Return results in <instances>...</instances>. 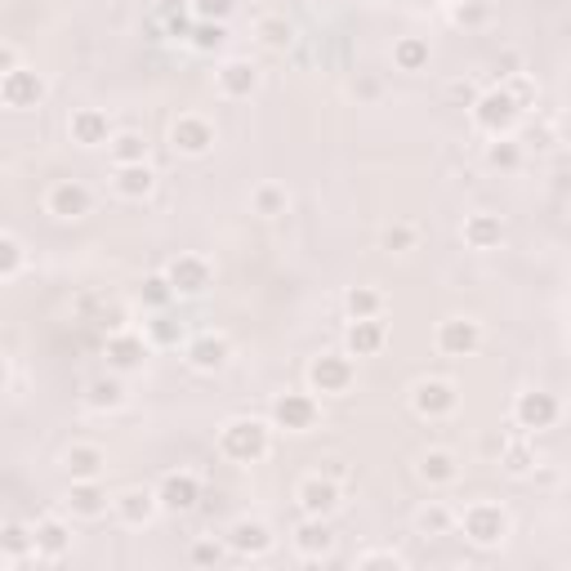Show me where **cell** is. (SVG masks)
<instances>
[{"instance_id":"cell-1","label":"cell","mask_w":571,"mask_h":571,"mask_svg":"<svg viewBox=\"0 0 571 571\" xmlns=\"http://www.w3.org/2000/svg\"><path fill=\"white\" fill-rule=\"evenodd\" d=\"M272 452V424L259 416H232L219 424V456L232 465H259Z\"/></svg>"},{"instance_id":"cell-2","label":"cell","mask_w":571,"mask_h":571,"mask_svg":"<svg viewBox=\"0 0 571 571\" xmlns=\"http://www.w3.org/2000/svg\"><path fill=\"white\" fill-rule=\"evenodd\" d=\"M522 107L518 99L505 90V86H492V90H478V99L469 103V120L482 139H505V135H518L522 126Z\"/></svg>"},{"instance_id":"cell-3","label":"cell","mask_w":571,"mask_h":571,"mask_svg":"<svg viewBox=\"0 0 571 571\" xmlns=\"http://www.w3.org/2000/svg\"><path fill=\"white\" fill-rule=\"evenodd\" d=\"M456 526L465 532V541L473 549H500L513 532V522H509V509L496 505V500H473L456 513Z\"/></svg>"},{"instance_id":"cell-4","label":"cell","mask_w":571,"mask_h":571,"mask_svg":"<svg viewBox=\"0 0 571 571\" xmlns=\"http://www.w3.org/2000/svg\"><path fill=\"white\" fill-rule=\"evenodd\" d=\"M357 384V361L344 348H326L308 361V393L321 397H348V389Z\"/></svg>"},{"instance_id":"cell-5","label":"cell","mask_w":571,"mask_h":571,"mask_svg":"<svg viewBox=\"0 0 571 571\" xmlns=\"http://www.w3.org/2000/svg\"><path fill=\"white\" fill-rule=\"evenodd\" d=\"M317 420H321V402L308 389H286L268 406V424L281 433H313Z\"/></svg>"},{"instance_id":"cell-6","label":"cell","mask_w":571,"mask_h":571,"mask_svg":"<svg viewBox=\"0 0 571 571\" xmlns=\"http://www.w3.org/2000/svg\"><path fill=\"white\" fill-rule=\"evenodd\" d=\"M558 420H562L558 393H549V389H522V393L513 397V429H522L526 437L554 429Z\"/></svg>"},{"instance_id":"cell-7","label":"cell","mask_w":571,"mask_h":571,"mask_svg":"<svg viewBox=\"0 0 571 571\" xmlns=\"http://www.w3.org/2000/svg\"><path fill=\"white\" fill-rule=\"evenodd\" d=\"M456 406H460V389H456L452 380H442V376L416 380V389H411V411H416L420 420H429V424L452 420Z\"/></svg>"},{"instance_id":"cell-8","label":"cell","mask_w":571,"mask_h":571,"mask_svg":"<svg viewBox=\"0 0 571 571\" xmlns=\"http://www.w3.org/2000/svg\"><path fill=\"white\" fill-rule=\"evenodd\" d=\"M161 272H166L175 300H201L215 286V268L206 255H175Z\"/></svg>"},{"instance_id":"cell-9","label":"cell","mask_w":571,"mask_h":571,"mask_svg":"<svg viewBox=\"0 0 571 571\" xmlns=\"http://www.w3.org/2000/svg\"><path fill=\"white\" fill-rule=\"evenodd\" d=\"M295 505H300V513H308V518H335V513L344 509L340 478H331V473H308V478H300Z\"/></svg>"},{"instance_id":"cell-10","label":"cell","mask_w":571,"mask_h":571,"mask_svg":"<svg viewBox=\"0 0 571 571\" xmlns=\"http://www.w3.org/2000/svg\"><path fill=\"white\" fill-rule=\"evenodd\" d=\"M103 357H107V371H116V376H139L143 366H148V357H152V344L143 340V331L120 326V331L107 335Z\"/></svg>"},{"instance_id":"cell-11","label":"cell","mask_w":571,"mask_h":571,"mask_svg":"<svg viewBox=\"0 0 571 571\" xmlns=\"http://www.w3.org/2000/svg\"><path fill=\"white\" fill-rule=\"evenodd\" d=\"M152 492H156L161 513L183 518V513H192L201 505V478L192 469H170V473H161V482L152 486Z\"/></svg>"},{"instance_id":"cell-12","label":"cell","mask_w":571,"mask_h":571,"mask_svg":"<svg viewBox=\"0 0 571 571\" xmlns=\"http://www.w3.org/2000/svg\"><path fill=\"white\" fill-rule=\"evenodd\" d=\"M46 94H50V86H46V76H40L36 67L18 63L14 72L0 76V103H5L10 112H31V107L46 103Z\"/></svg>"},{"instance_id":"cell-13","label":"cell","mask_w":571,"mask_h":571,"mask_svg":"<svg viewBox=\"0 0 571 571\" xmlns=\"http://www.w3.org/2000/svg\"><path fill=\"white\" fill-rule=\"evenodd\" d=\"M183 361L192 366L196 376H219V371H228V361H232V340L219 335V331H201V335L183 340Z\"/></svg>"},{"instance_id":"cell-14","label":"cell","mask_w":571,"mask_h":571,"mask_svg":"<svg viewBox=\"0 0 571 571\" xmlns=\"http://www.w3.org/2000/svg\"><path fill=\"white\" fill-rule=\"evenodd\" d=\"M46 211L63 224H76V219H86L94 211V192L80 179H54L50 192H46Z\"/></svg>"},{"instance_id":"cell-15","label":"cell","mask_w":571,"mask_h":571,"mask_svg":"<svg viewBox=\"0 0 571 571\" xmlns=\"http://www.w3.org/2000/svg\"><path fill=\"white\" fill-rule=\"evenodd\" d=\"M433 344L442 357H473L482 348V321L478 317H446V321H437Z\"/></svg>"},{"instance_id":"cell-16","label":"cell","mask_w":571,"mask_h":571,"mask_svg":"<svg viewBox=\"0 0 571 571\" xmlns=\"http://www.w3.org/2000/svg\"><path fill=\"white\" fill-rule=\"evenodd\" d=\"M215 143H219V135H215V126L206 116H196V112H183L175 126H170V148L179 152V156H211L215 152Z\"/></svg>"},{"instance_id":"cell-17","label":"cell","mask_w":571,"mask_h":571,"mask_svg":"<svg viewBox=\"0 0 571 571\" xmlns=\"http://www.w3.org/2000/svg\"><path fill=\"white\" fill-rule=\"evenodd\" d=\"M224 545H228V554H237V558H264V554H272L277 536H272V526H268L264 518H237L228 532H224Z\"/></svg>"},{"instance_id":"cell-18","label":"cell","mask_w":571,"mask_h":571,"mask_svg":"<svg viewBox=\"0 0 571 571\" xmlns=\"http://www.w3.org/2000/svg\"><path fill=\"white\" fill-rule=\"evenodd\" d=\"M291 549L304 558V562H321V558H331L335 554V526L331 518H300L295 522V532H291Z\"/></svg>"},{"instance_id":"cell-19","label":"cell","mask_w":571,"mask_h":571,"mask_svg":"<svg viewBox=\"0 0 571 571\" xmlns=\"http://www.w3.org/2000/svg\"><path fill=\"white\" fill-rule=\"evenodd\" d=\"M67 513L80 518V522H99L107 509H112V496L103 478H80V482H67V496H63Z\"/></svg>"},{"instance_id":"cell-20","label":"cell","mask_w":571,"mask_h":571,"mask_svg":"<svg viewBox=\"0 0 571 571\" xmlns=\"http://www.w3.org/2000/svg\"><path fill=\"white\" fill-rule=\"evenodd\" d=\"M67 135H72L76 148L94 152V148H107V139L116 135V126H112V116L103 107H76L72 120H67Z\"/></svg>"},{"instance_id":"cell-21","label":"cell","mask_w":571,"mask_h":571,"mask_svg":"<svg viewBox=\"0 0 571 571\" xmlns=\"http://www.w3.org/2000/svg\"><path fill=\"white\" fill-rule=\"evenodd\" d=\"M31 554L40 562H63L72 554V526L59 513H46L31 526Z\"/></svg>"},{"instance_id":"cell-22","label":"cell","mask_w":571,"mask_h":571,"mask_svg":"<svg viewBox=\"0 0 571 571\" xmlns=\"http://www.w3.org/2000/svg\"><path fill=\"white\" fill-rule=\"evenodd\" d=\"M112 513H116V522L120 526H152V518L161 513V505H156V492L152 486H126V492H116L112 496Z\"/></svg>"},{"instance_id":"cell-23","label":"cell","mask_w":571,"mask_h":571,"mask_svg":"<svg viewBox=\"0 0 571 571\" xmlns=\"http://www.w3.org/2000/svg\"><path fill=\"white\" fill-rule=\"evenodd\" d=\"M215 90H219L224 99H232V103L251 99V94L259 90V67H255L251 59H224V63L215 67Z\"/></svg>"},{"instance_id":"cell-24","label":"cell","mask_w":571,"mask_h":571,"mask_svg":"<svg viewBox=\"0 0 571 571\" xmlns=\"http://www.w3.org/2000/svg\"><path fill=\"white\" fill-rule=\"evenodd\" d=\"M389 344V326L380 317H353L344 326V353L348 357H376Z\"/></svg>"},{"instance_id":"cell-25","label":"cell","mask_w":571,"mask_h":571,"mask_svg":"<svg viewBox=\"0 0 571 571\" xmlns=\"http://www.w3.org/2000/svg\"><path fill=\"white\" fill-rule=\"evenodd\" d=\"M505 232L509 228H505V219L496 211H473L460 224V237H465L469 251H500L505 246Z\"/></svg>"},{"instance_id":"cell-26","label":"cell","mask_w":571,"mask_h":571,"mask_svg":"<svg viewBox=\"0 0 571 571\" xmlns=\"http://www.w3.org/2000/svg\"><path fill=\"white\" fill-rule=\"evenodd\" d=\"M416 478L429 486V492H442V486H452L460 478V460L452 446H429V452L416 460Z\"/></svg>"},{"instance_id":"cell-27","label":"cell","mask_w":571,"mask_h":571,"mask_svg":"<svg viewBox=\"0 0 571 571\" xmlns=\"http://www.w3.org/2000/svg\"><path fill=\"white\" fill-rule=\"evenodd\" d=\"M63 473H67V482H80V478H103V473H107V456H103V446H94V442H72L67 452H63Z\"/></svg>"},{"instance_id":"cell-28","label":"cell","mask_w":571,"mask_h":571,"mask_svg":"<svg viewBox=\"0 0 571 571\" xmlns=\"http://www.w3.org/2000/svg\"><path fill=\"white\" fill-rule=\"evenodd\" d=\"M112 192L120 201H148L156 192V170L148 166V161H139V166H116L112 170Z\"/></svg>"},{"instance_id":"cell-29","label":"cell","mask_w":571,"mask_h":571,"mask_svg":"<svg viewBox=\"0 0 571 571\" xmlns=\"http://www.w3.org/2000/svg\"><path fill=\"white\" fill-rule=\"evenodd\" d=\"M126 376H99V380H90L86 384V406L90 411H99V416H107V411H120V406H126Z\"/></svg>"},{"instance_id":"cell-30","label":"cell","mask_w":571,"mask_h":571,"mask_svg":"<svg viewBox=\"0 0 571 571\" xmlns=\"http://www.w3.org/2000/svg\"><path fill=\"white\" fill-rule=\"evenodd\" d=\"M500 469L509 473V478H532L541 465H536V442L532 437H509V442H500Z\"/></svg>"},{"instance_id":"cell-31","label":"cell","mask_w":571,"mask_h":571,"mask_svg":"<svg viewBox=\"0 0 571 571\" xmlns=\"http://www.w3.org/2000/svg\"><path fill=\"white\" fill-rule=\"evenodd\" d=\"M411 526H416V536H452L456 532V509L452 505H442V500H424L420 509H416V518H411Z\"/></svg>"},{"instance_id":"cell-32","label":"cell","mask_w":571,"mask_h":571,"mask_svg":"<svg viewBox=\"0 0 571 571\" xmlns=\"http://www.w3.org/2000/svg\"><path fill=\"white\" fill-rule=\"evenodd\" d=\"M107 156H112V166H139V161L152 156V143L139 130H116L107 139Z\"/></svg>"},{"instance_id":"cell-33","label":"cell","mask_w":571,"mask_h":571,"mask_svg":"<svg viewBox=\"0 0 571 571\" xmlns=\"http://www.w3.org/2000/svg\"><path fill=\"white\" fill-rule=\"evenodd\" d=\"M255 36H259V46H264V50L286 54V50L295 46V23L286 18V14H264V18L255 23Z\"/></svg>"},{"instance_id":"cell-34","label":"cell","mask_w":571,"mask_h":571,"mask_svg":"<svg viewBox=\"0 0 571 571\" xmlns=\"http://www.w3.org/2000/svg\"><path fill=\"white\" fill-rule=\"evenodd\" d=\"M522 143L513 139V135H505V139H486V148H482V161H486V170H496V175H513L518 166H522Z\"/></svg>"},{"instance_id":"cell-35","label":"cell","mask_w":571,"mask_h":571,"mask_svg":"<svg viewBox=\"0 0 571 571\" xmlns=\"http://www.w3.org/2000/svg\"><path fill=\"white\" fill-rule=\"evenodd\" d=\"M143 340L152 348H179L188 340V331H183V321H175L166 308H156L152 321H143Z\"/></svg>"},{"instance_id":"cell-36","label":"cell","mask_w":571,"mask_h":571,"mask_svg":"<svg viewBox=\"0 0 571 571\" xmlns=\"http://www.w3.org/2000/svg\"><path fill=\"white\" fill-rule=\"evenodd\" d=\"M433 59V46L424 36H397L393 40V67L397 72H424Z\"/></svg>"},{"instance_id":"cell-37","label":"cell","mask_w":571,"mask_h":571,"mask_svg":"<svg viewBox=\"0 0 571 571\" xmlns=\"http://www.w3.org/2000/svg\"><path fill=\"white\" fill-rule=\"evenodd\" d=\"M183 46L192 50V54H224L228 50V23H196L192 18V31H188V40Z\"/></svg>"},{"instance_id":"cell-38","label":"cell","mask_w":571,"mask_h":571,"mask_svg":"<svg viewBox=\"0 0 571 571\" xmlns=\"http://www.w3.org/2000/svg\"><path fill=\"white\" fill-rule=\"evenodd\" d=\"M384 295L376 291V286H348L344 291V317H384Z\"/></svg>"},{"instance_id":"cell-39","label":"cell","mask_w":571,"mask_h":571,"mask_svg":"<svg viewBox=\"0 0 571 571\" xmlns=\"http://www.w3.org/2000/svg\"><path fill=\"white\" fill-rule=\"evenodd\" d=\"M0 558H5V562L36 558V554H31V526H27V522H0Z\"/></svg>"},{"instance_id":"cell-40","label":"cell","mask_w":571,"mask_h":571,"mask_svg":"<svg viewBox=\"0 0 571 571\" xmlns=\"http://www.w3.org/2000/svg\"><path fill=\"white\" fill-rule=\"evenodd\" d=\"M251 211H255L259 219H281L286 211H291V192H286L281 183H259V188L251 192Z\"/></svg>"},{"instance_id":"cell-41","label":"cell","mask_w":571,"mask_h":571,"mask_svg":"<svg viewBox=\"0 0 571 571\" xmlns=\"http://www.w3.org/2000/svg\"><path fill=\"white\" fill-rule=\"evenodd\" d=\"M380 246H384L389 255H411V251L420 246V228L393 219V224H384V232H380Z\"/></svg>"},{"instance_id":"cell-42","label":"cell","mask_w":571,"mask_h":571,"mask_svg":"<svg viewBox=\"0 0 571 571\" xmlns=\"http://www.w3.org/2000/svg\"><path fill=\"white\" fill-rule=\"evenodd\" d=\"M27 268V246L14 232H0V281H14Z\"/></svg>"},{"instance_id":"cell-43","label":"cell","mask_w":571,"mask_h":571,"mask_svg":"<svg viewBox=\"0 0 571 571\" xmlns=\"http://www.w3.org/2000/svg\"><path fill=\"white\" fill-rule=\"evenodd\" d=\"M139 304H143V308H152V313L175 304V291H170L166 272H148V277H143V286H139Z\"/></svg>"},{"instance_id":"cell-44","label":"cell","mask_w":571,"mask_h":571,"mask_svg":"<svg viewBox=\"0 0 571 571\" xmlns=\"http://www.w3.org/2000/svg\"><path fill=\"white\" fill-rule=\"evenodd\" d=\"M228 558V545L219 541V536H196L192 545H188V562L192 567H219Z\"/></svg>"},{"instance_id":"cell-45","label":"cell","mask_w":571,"mask_h":571,"mask_svg":"<svg viewBox=\"0 0 571 571\" xmlns=\"http://www.w3.org/2000/svg\"><path fill=\"white\" fill-rule=\"evenodd\" d=\"M446 10H452L456 27H486L492 23V5H486V0H456V5H446Z\"/></svg>"},{"instance_id":"cell-46","label":"cell","mask_w":571,"mask_h":571,"mask_svg":"<svg viewBox=\"0 0 571 571\" xmlns=\"http://www.w3.org/2000/svg\"><path fill=\"white\" fill-rule=\"evenodd\" d=\"M237 10V0H188V14L196 23H228Z\"/></svg>"},{"instance_id":"cell-47","label":"cell","mask_w":571,"mask_h":571,"mask_svg":"<svg viewBox=\"0 0 571 571\" xmlns=\"http://www.w3.org/2000/svg\"><path fill=\"white\" fill-rule=\"evenodd\" d=\"M353 567H357V571H366V567H393V571H402V567H406V554H397V549H366V554L353 558Z\"/></svg>"},{"instance_id":"cell-48","label":"cell","mask_w":571,"mask_h":571,"mask_svg":"<svg viewBox=\"0 0 571 571\" xmlns=\"http://www.w3.org/2000/svg\"><path fill=\"white\" fill-rule=\"evenodd\" d=\"M505 90L518 99V107H522V112H532V107H536V86H532V80H526V76H513Z\"/></svg>"},{"instance_id":"cell-49","label":"cell","mask_w":571,"mask_h":571,"mask_svg":"<svg viewBox=\"0 0 571 571\" xmlns=\"http://www.w3.org/2000/svg\"><path fill=\"white\" fill-rule=\"evenodd\" d=\"M446 99H452L456 107H469V103L478 99V90H473V80H452V86H446Z\"/></svg>"},{"instance_id":"cell-50","label":"cell","mask_w":571,"mask_h":571,"mask_svg":"<svg viewBox=\"0 0 571 571\" xmlns=\"http://www.w3.org/2000/svg\"><path fill=\"white\" fill-rule=\"evenodd\" d=\"M188 31H192V14H166V36L188 40Z\"/></svg>"},{"instance_id":"cell-51","label":"cell","mask_w":571,"mask_h":571,"mask_svg":"<svg viewBox=\"0 0 571 571\" xmlns=\"http://www.w3.org/2000/svg\"><path fill=\"white\" fill-rule=\"evenodd\" d=\"M14 67H18V50L10 46V40H0V76L14 72Z\"/></svg>"},{"instance_id":"cell-52","label":"cell","mask_w":571,"mask_h":571,"mask_svg":"<svg viewBox=\"0 0 571 571\" xmlns=\"http://www.w3.org/2000/svg\"><path fill=\"white\" fill-rule=\"evenodd\" d=\"M5 384H10V357L0 353V393H5Z\"/></svg>"},{"instance_id":"cell-53","label":"cell","mask_w":571,"mask_h":571,"mask_svg":"<svg viewBox=\"0 0 571 571\" xmlns=\"http://www.w3.org/2000/svg\"><path fill=\"white\" fill-rule=\"evenodd\" d=\"M357 94H366V99H376V94H380V86H376V80H361V86H357Z\"/></svg>"},{"instance_id":"cell-54","label":"cell","mask_w":571,"mask_h":571,"mask_svg":"<svg viewBox=\"0 0 571 571\" xmlns=\"http://www.w3.org/2000/svg\"><path fill=\"white\" fill-rule=\"evenodd\" d=\"M437 5H456V0H437Z\"/></svg>"}]
</instances>
